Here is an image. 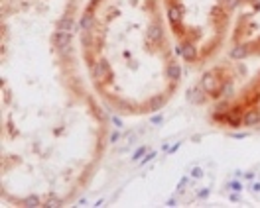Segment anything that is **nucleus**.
<instances>
[{
    "label": "nucleus",
    "instance_id": "f257e3e1",
    "mask_svg": "<svg viewBox=\"0 0 260 208\" xmlns=\"http://www.w3.org/2000/svg\"><path fill=\"white\" fill-rule=\"evenodd\" d=\"M75 22H73L71 18H65V20H61L57 24V32L59 34H71V32H75Z\"/></svg>",
    "mask_w": 260,
    "mask_h": 208
},
{
    "label": "nucleus",
    "instance_id": "f03ea898",
    "mask_svg": "<svg viewBox=\"0 0 260 208\" xmlns=\"http://www.w3.org/2000/svg\"><path fill=\"white\" fill-rule=\"evenodd\" d=\"M244 126H256L258 122H260V112L258 110H250V112L244 116Z\"/></svg>",
    "mask_w": 260,
    "mask_h": 208
},
{
    "label": "nucleus",
    "instance_id": "7ed1b4c3",
    "mask_svg": "<svg viewBox=\"0 0 260 208\" xmlns=\"http://www.w3.org/2000/svg\"><path fill=\"white\" fill-rule=\"evenodd\" d=\"M55 45H57L59 49L67 47V45H69V34H57V35H55Z\"/></svg>",
    "mask_w": 260,
    "mask_h": 208
},
{
    "label": "nucleus",
    "instance_id": "20e7f679",
    "mask_svg": "<svg viewBox=\"0 0 260 208\" xmlns=\"http://www.w3.org/2000/svg\"><path fill=\"white\" fill-rule=\"evenodd\" d=\"M168 16H169V20H172L174 24H177V22L181 20V8H180V6H172L169 12H168Z\"/></svg>",
    "mask_w": 260,
    "mask_h": 208
},
{
    "label": "nucleus",
    "instance_id": "39448f33",
    "mask_svg": "<svg viewBox=\"0 0 260 208\" xmlns=\"http://www.w3.org/2000/svg\"><path fill=\"white\" fill-rule=\"evenodd\" d=\"M107 71H108V65H107L105 61L97 63V67H95V77H97V79H101L102 75H107Z\"/></svg>",
    "mask_w": 260,
    "mask_h": 208
},
{
    "label": "nucleus",
    "instance_id": "423d86ee",
    "mask_svg": "<svg viewBox=\"0 0 260 208\" xmlns=\"http://www.w3.org/2000/svg\"><path fill=\"white\" fill-rule=\"evenodd\" d=\"M203 88H205V91H209V92L215 91V79H213V75H205V79H203Z\"/></svg>",
    "mask_w": 260,
    "mask_h": 208
},
{
    "label": "nucleus",
    "instance_id": "0eeeda50",
    "mask_svg": "<svg viewBox=\"0 0 260 208\" xmlns=\"http://www.w3.org/2000/svg\"><path fill=\"white\" fill-rule=\"evenodd\" d=\"M231 57L233 59H242V57H246V47H235L231 51Z\"/></svg>",
    "mask_w": 260,
    "mask_h": 208
},
{
    "label": "nucleus",
    "instance_id": "6e6552de",
    "mask_svg": "<svg viewBox=\"0 0 260 208\" xmlns=\"http://www.w3.org/2000/svg\"><path fill=\"white\" fill-rule=\"evenodd\" d=\"M181 53H183L185 59H193L195 57V49H193L191 45H185V47H181Z\"/></svg>",
    "mask_w": 260,
    "mask_h": 208
},
{
    "label": "nucleus",
    "instance_id": "1a4fd4ad",
    "mask_svg": "<svg viewBox=\"0 0 260 208\" xmlns=\"http://www.w3.org/2000/svg\"><path fill=\"white\" fill-rule=\"evenodd\" d=\"M168 77H169V79H177V77H180V67L172 65V67L168 69Z\"/></svg>",
    "mask_w": 260,
    "mask_h": 208
},
{
    "label": "nucleus",
    "instance_id": "9d476101",
    "mask_svg": "<svg viewBox=\"0 0 260 208\" xmlns=\"http://www.w3.org/2000/svg\"><path fill=\"white\" fill-rule=\"evenodd\" d=\"M150 38H152V39H160V38H162V29H160L158 26H156V28H152V32H150Z\"/></svg>",
    "mask_w": 260,
    "mask_h": 208
},
{
    "label": "nucleus",
    "instance_id": "9b49d317",
    "mask_svg": "<svg viewBox=\"0 0 260 208\" xmlns=\"http://www.w3.org/2000/svg\"><path fill=\"white\" fill-rule=\"evenodd\" d=\"M38 204H40V200L36 196H28L26 198V206H38Z\"/></svg>",
    "mask_w": 260,
    "mask_h": 208
},
{
    "label": "nucleus",
    "instance_id": "f8f14e48",
    "mask_svg": "<svg viewBox=\"0 0 260 208\" xmlns=\"http://www.w3.org/2000/svg\"><path fill=\"white\" fill-rule=\"evenodd\" d=\"M162 104H164V98H156V100L152 102V110H156V108H160Z\"/></svg>",
    "mask_w": 260,
    "mask_h": 208
},
{
    "label": "nucleus",
    "instance_id": "ddd939ff",
    "mask_svg": "<svg viewBox=\"0 0 260 208\" xmlns=\"http://www.w3.org/2000/svg\"><path fill=\"white\" fill-rule=\"evenodd\" d=\"M91 24H93V20H91V16H89V14H87V16L83 18V28H89Z\"/></svg>",
    "mask_w": 260,
    "mask_h": 208
}]
</instances>
